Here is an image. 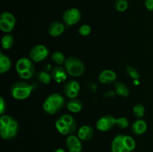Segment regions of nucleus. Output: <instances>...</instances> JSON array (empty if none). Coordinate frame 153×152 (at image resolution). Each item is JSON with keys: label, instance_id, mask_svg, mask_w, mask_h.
Wrapping results in <instances>:
<instances>
[{"label": "nucleus", "instance_id": "nucleus-1", "mask_svg": "<svg viewBox=\"0 0 153 152\" xmlns=\"http://www.w3.org/2000/svg\"><path fill=\"white\" fill-rule=\"evenodd\" d=\"M135 142L132 137L120 134L115 137L111 143V152H132Z\"/></svg>", "mask_w": 153, "mask_h": 152}, {"label": "nucleus", "instance_id": "nucleus-2", "mask_svg": "<svg viewBox=\"0 0 153 152\" xmlns=\"http://www.w3.org/2000/svg\"><path fill=\"white\" fill-rule=\"evenodd\" d=\"M34 89V85L29 84L26 82L18 81L12 85L10 91L13 98L18 100H23L29 96Z\"/></svg>", "mask_w": 153, "mask_h": 152}, {"label": "nucleus", "instance_id": "nucleus-3", "mask_svg": "<svg viewBox=\"0 0 153 152\" xmlns=\"http://www.w3.org/2000/svg\"><path fill=\"white\" fill-rule=\"evenodd\" d=\"M64 66L67 73L73 77H79L82 75L85 72V66L83 63L79 58L75 57L67 58Z\"/></svg>", "mask_w": 153, "mask_h": 152}, {"label": "nucleus", "instance_id": "nucleus-4", "mask_svg": "<svg viewBox=\"0 0 153 152\" xmlns=\"http://www.w3.org/2000/svg\"><path fill=\"white\" fill-rule=\"evenodd\" d=\"M49 55V49L43 45H37L29 52V58L34 62H40Z\"/></svg>", "mask_w": 153, "mask_h": 152}, {"label": "nucleus", "instance_id": "nucleus-5", "mask_svg": "<svg viewBox=\"0 0 153 152\" xmlns=\"http://www.w3.org/2000/svg\"><path fill=\"white\" fill-rule=\"evenodd\" d=\"M116 125V119L111 115L102 116L97 122V128L100 131H110Z\"/></svg>", "mask_w": 153, "mask_h": 152}, {"label": "nucleus", "instance_id": "nucleus-6", "mask_svg": "<svg viewBox=\"0 0 153 152\" xmlns=\"http://www.w3.org/2000/svg\"><path fill=\"white\" fill-rule=\"evenodd\" d=\"M81 17H82V15L78 9L70 8L64 11V13H63L62 19L64 23L70 26L79 22Z\"/></svg>", "mask_w": 153, "mask_h": 152}, {"label": "nucleus", "instance_id": "nucleus-7", "mask_svg": "<svg viewBox=\"0 0 153 152\" xmlns=\"http://www.w3.org/2000/svg\"><path fill=\"white\" fill-rule=\"evenodd\" d=\"M80 139L76 136L70 135L66 139V148L69 152H81L82 151V142Z\"/></svg>", "mask_w": 153, "mask_h": 152}, {"label": "nucleus", "instance_id": "nucleus-8", "mask_svg": "<svg viewBox=\"0 0 153 152\" xmlns=\"http://www.w3.org/2000/svg\"><path fill=\"white\" fill-rule=\"evenodd\" d=\"M52 77L57 83H63L67 78V72L61 66H54L51 70Z\"/></svg>", "mask_w": 153, "mask_h": 152}, {"label": "nucleus", "instance_id": "nucleus-9", "mask_svg": "<svg viewBox=\"0 0 153 152\" xmlns=\"http://www.w3.org/2000/svg\"><path fill=\"white\" fill-rule=\"evenodd\" d=\"M49 102L54 107L56 113L64 107L65 104V99L61 95L58 93H52L47 98Z\"/></svg>", "mask_w": 153, "mask_h": 152}, {"label": "nucleus", "instance_id": "nucleus-10", "mask_svg": "<svg viewBox=\"0 0 153 152\" xmlns=\"http://www.w3.org/2000/svg\"><path fill=\"white\" fill-rule=\"evenodd\" d=\"M34 65L33 64L32 61L30 58H22L16 62V70L18 74L26 72L31 69L34 68Z\"/></svg>", "mask_w": 153, "mask_h": 152}, {"label": "nucleus", "instance_id": "nucleus-11", "mask_svg": "<svg viewBox=\"0 0 153 152\" xmlns=\"http://www.w3.org/2000/svg\"><path fill=\"white\" fill-rule=\"evenodd\" d=\"M117 75L114 72L109 69H105L101 72L99 76V80L100 83H106V84H111L116 81Z\"/></svg>", "mask_w": 153, "mask_h": 152}, {"label": "nucleus", "instance_id": "nucleus-12", "mask_svg": "<svg viewBox=\"0 0 153 152\" xmlns=\"http://www.w3.org/2000/svg\"><path fill=\"white\" fill-rule=\"evenodd\" d=\"M65 26L62 22L59 21H55L52 22L48 27V33L52 37H58L64 31Z\"/></svg>", "mask_w": 153, "mask_h": 152}, {"label": "nucleus", "instance_id": "nucleus-13", "mask_svg": "<svg viewBox=\"0 0 153 152\" xmlns=\"http://www.w3.org/2000/svg\"><path fill=\"white\" fill-rule=\"evenodd\" d=\"M94 134V128L89 125H84L79 128L78 131V137L82 141H88L91 139Z\"/></svg>", "mask_w": 153, "mask_h": 152}, {"label": "nucleus", "instance_id": "nucleus-14", "mask_svg": "<svg viewBox=\"0 0 153 152\" xmlns=\"http://www.w3.org/2000/svg\"><path fill=\"white\" fill-rule=\"evenodd\" d=\"M131 132L135 135H141L143 133L146 132L147 129V125L144 120L141 119H139L136 120L135 122H133L131 125Z\"/></svg>", "mask_w": 153, "mask_h": 152}, {"label": "nucleus", "instance_id": "nucleus-15", "mask_svg": "<svg viewBox=\"0 0 153 152\" xmlns=\"http://www.w3.org/2000/svg\"><path fill=\"white\" fill-rule=\"evenodd\" d=\"M67 107L70 112L79 113L83 108V104L80 100L77 98H71L67 102Z\"/></svg>", "mask_w": 153, "mask_h": 152}, {"label": "nucleus", "instance_id": "nucleus-16", "mask_svg": "<svg viewBox=\"0 0 153 152\" xmlns=\"http://www.w3.org/2000/svg\"><path fill=\"white\" fill-rule=\"evenodd\" d=\"M11 68V61L7 56L0 52V73L6 72Z\"/></svg>", "mask_w": 153, "mask_h": 152}, {"label": "nucleus", "instance_id": "nucleus-17", "mask_svg": "<svg viewBox=\"0 0 153 152\" xmlns=\"http://www.w3.org/2000/svg\"><path fill=\"white\" fill-rule=\"evenodd\" d=\"M114 90L116 94L123 97H127L129 95V89L126 85L121 81H117L114 83Z\"/></svg>", "mask_w": 153, "mask_h": 152}, {"label": "nucleus", "instance_id": "nucleus-18", "mask_svg": "<svg viewBox=\"0 0 153 152\" xmlns=\"http://www.w3.org/2000/svg\"><path fill=\"white\" fill-rule=\"evenodd\" d=\"M1 136L3 139H10L13 138L17 134L18 130H10L6 128H0Z\"/></svg>", "mask_w": 153, "mask_h": 152}, {"label": "nucleus", "instance_id": "nucleus-19", "mask_svg": "<svg viewBox=\"0 0 153 152\" xmlns=\"http://www.w3.org/2000/svg\"><path fill=\"white\" fill-rule=\"evenodd\" d=\"M52 60L54 61V63H55L58 65L61 66V64H64L66 61V58L64 56V54L61 52H54L52 55Z\"/></svg>", "mask_w": 153, "mask_h": 152}, {"label": "nucleus", "instance_id": "nucleus-20", "mask_svg": "<svg viewBox=\"0 0 153 152\" xmlns=\"http://www.w3.org/2000/svg\"><path fill=\"white\" fill-rule=\"evenodd\" d=\"M37 78L38 79L39 81L42 82V83H45V84H48L50 83L51 80H52V75H49L47 72L42 71L37 73L36 75Z\"/></svg>", "mask_w": 153, "mask_h": 152}, {"label": "nucleus", "instance_id": "nucleus-21", "mask_svg": "<svg viewBox=\"0 0 153 152\" xmlns=\"http://www.w3.org/2000/svg\"><path fill=\"white\" fill-rule=\"evenodd\" d=\"M13 37L10 34H7L4 36L1 39V43H2V47L4 49H9L13 46Z\"/></svg>", "mask_w": 153, "mask_h": 152}, {"label": "nucleus", "instance_id": "nucleus-22", "mask_svg": "<svg viewBox=\"0 0 153 152\" xmlns=\"http://www.w3.org/2000/svg\"><path fill=\"white\" fill-rule=\"evenodd\" d=\"M133 113H134V116L137 118H138V119L142 118L145 114L144 106L142 104H140V103L135 104L134 107H133Z\"/></svg>", "mask_w": 153, "mask_h": 152}, {"label": "nucleus", "instance_id": "nucleus-23", "mask_svg": "<svg viewBox=\"0 0 153 152\" xmlns=\"http://www.w3.org/2000/svg\"><path fill=\"white\" fill-rule=\"evenodd\" d=\"M114 7L117 11L123 12L128 7V0H116Z\"/></svg>", "mask_w": 153, "mask_h": 152}, {"label": "nucleus", "instance_id": "nucleus-24", "mask_svg": "<svg viewBox=\"0 0 153 152\" xmlns=\"http://www.w3.org/2000/svg\"><path fill=\"white\" fill-rule=\"evenodd\" d=\"M14 25H15L9 23V22L3 20V19H0V28H1V31H4V32L7 33L13 31V28H14Z\"/></svg>", "mask_w": 153, "mask_h": 152}, {"label": "nucleus", "instance_id": "nucleus-25", "mask_svg": "<svg viewBox=\"0 0 153 152\" xmlns=\"http://www.w3.org/2000/svg\"><path fill=\"white\" fill-rule=\"evenodd\" d=\"M0 19H3V20L9 22V23L13 24V25H15V23H16V19H15L13 15L9 12H4V13H1V16H0Z\"/></svg>", "mask_w": 153, "mask_h": 152}, {"label": "nucleus", "instance_id": "nucleus-26", "mask_svg": "<svg viewBox=\"0 0 153 152\" xmlns=\"http://www.w3.org/2000/svg\"><path fill=\"white\" fill-rule=\"evenodd\" d=\"M126 72L127 74L131 77V78L134 79V80H137L140 77V75H139L138 72L134 68V67L131 66H127L126 68Z\"/></svg>", "mask_w": 153, "mask_h": 152}, {"label": "nucleus", "instance_id": "nucleus-27", "mask_svg": "<svg viewBox=\"0 0 153 152\" xmlns=\"http://www.w3.org/2000/svg\"><path fill=\"white\" fill-rule=\"evenodd\" d=\"M79 92L78 91H76V90H73V89H70V88L67 87V86H64V95H66V96L67 97V98H76V97L78 96V95H79Z\"/></svg>", "mask_w": 153, "mask_h": 152}, {"label": "nucleus", "instance_id": "nucleus-28", "mask_svg": "<svg viewBox=\"0 0 153 152\" xmlns=\"http://www.w3.org/2000/svg\"><path fill=\"white\" fill-rule=\"evenodd\" d=\"M43 110H44V111L46 112V113H48V114L49 115L55 114V113H56L55 110L54 109V107H52V105L51 104V103L49 102V100H48L47 98L45 100L44 103H43Z\"/></svg>", "mask_w": 153, "mask_h": 152}, {"label": "nucleus", "instance_id": "nucleus-29", "mask_svg": "<svg viewBox=\"0 0 153 152\" xmlns=\"http://www.w3.org/2000/svg\"><path fill=\"white\" fill-rule=\"evenodd\" d=\"M18 75H19V76L21 78L25 79V80H28V79L31 78L35 75V67H34V68L28 70L26 72H24L22 73H19Z\"/></svg>", "mask_w": 153, "mask_h": 152}, {"label": "nucleus", "instance_id": "nucleus-30", "mask_svg": "<svg viewBox=\"0 0 153 152\" xmlns=\"http://www.w3.org/2000/svg\"><path fill=\"white\" fill-rule=\"evenodd\" d=\"M128 121L126 118L120 117L116 119V125L120 128H126L128 126Z\"/></svg>", "mask_w": 153, "mask_h": 152}, {"label": "nucleus", "instance_id": "nucleus-31", "mask_svg": "<svg viewBox=\"0 0 153 152\" xmlns=\"http://www.w3.org/2000/svg\"><path fill=\"white\" fill-rule=\"evenodd\" d=\"M91 26L87 24L82 25L80 28H79V34L82 36H88L91 34Z\"/></svg>", "mask_w": 153, "mask_h": 152}, {"label": "nucleus", "instance_id": "nucleus-32", "mask_svg": "<svg viewBox=\"0 0 153 152\" xmlns=\"http://www.w3.org/2000/svg\"><path fill=\"white\" fill-rule=\"evenodd\" d=\"M60 118H61V119H62V120L64 121L67 125H76V122L75 121V119L70 116V115L64 114V115H62L61 116H60Z\"/></svg>", "mask_w": 153, "mask_h": 152}, {"label": "nucleus", "instance_id": "nucleus-33", "mask_svg": "<svg viewBox=\"0 0 153 152\" xmlns=\"http://www.w3.org/2000/svg\"><path fill=\"white\" fill-rule=\"evenodd\" d=\"M13 118L7 115H4L0 119V127H7Z\"/></svg>", "mask_w": 153, "mask_h": 152}, {"label": "nucleus", "instance_id": "nucleus-34", "mask_svg": "<svg viewBox=\"0 0 153 152\" xmlns=\"http://www.w3.org/2000/svg\"><path fill=\"white\" fill-rule=\"evenodd\" d=\"M6 109V104L4 101V98L2 97L0 98V114L2 115L4 113V110Z\"/></svg>", "mask_w": 153, "mask_h": 152}, {"label": "nucleus", "instance_id": "nucleus-35", "mask_svg": "<svg viewBox=\"0 0 153 152\" xmlns=\"http://www.w3.org/2000/svg\"><path fill=\"white\" fill-rule=\"evenodd\" d=\"M145 5L149 11H153V0H145Z\"/></svg>", "mask_w": 153, "mask_h": 152}, {"label": "nucleus", "instance_id": "nucleus-36", "mask_svg": "<svg viewBox=\"0 0 153 152\" xmlns=\"http://www.w3.org/2000/svg\"><path fill=\"white\" fill-rule=\"evenodd\" d=\"M54 152H66V151L63 148H58L55 151H54Z\"/></svg>", "mask_w": 153, "mask_h": 152}]
</instances>
